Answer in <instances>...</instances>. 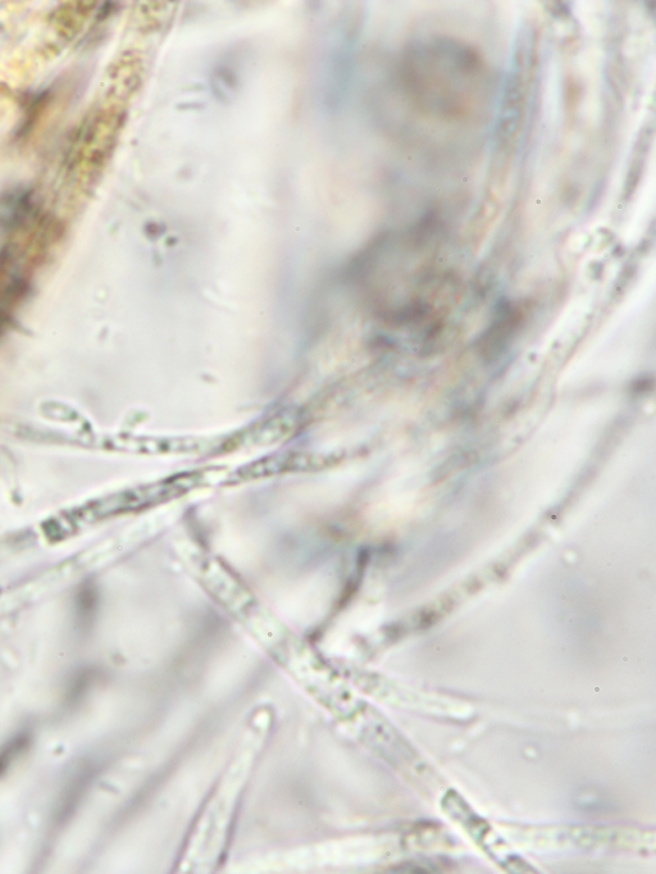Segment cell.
<instances>
[{
    "instance_id": "obj_2",
    "label": "cell",
    "mask_w": 656,
    "mask_h": 874,
    "mask_svg": "<svg viewBox=\"0 0 656 874\" xmlns=\"http://www.w3.org/2000/svg\"><path fill=\"white\" fill-rule=\"evenodd\" d=\"M33 731L29 728L17 731L6 743L0 745V777L6 775L9 768L17 762L33 744Z\"/></svg>"
},
{
    "instance_id": "obj_1",
    "label": "cell",
    "mask_w": 656,
    "mask_h": 874,
    "mask_svg": "<svg viewBox=\"0 0 656 874\" xmlns=\"http://www.w3.org/2000/svg\"><path fill=\"white\" fill-rule=\"evenodd\" d=\"M94 780V767L91 764L85 763L77 769L72 775L70 781L67 782L63 789L62 796L59 798V803L56 810V818L54 823L58 827L66 825L75 816L77 809L80 808L82 799L88 794L91 782Z\"/></svg>"
}]
</instances>
